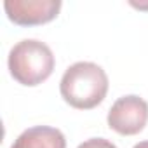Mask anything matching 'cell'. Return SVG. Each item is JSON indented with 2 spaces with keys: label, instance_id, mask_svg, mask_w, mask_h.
<instances>
[{
  "label": "cell",
  "instance_id": "obj_1",
  "mask_svg": "<svg viewBox=\"0 0 148 148\" xmlns=\"http://www.w3.org/2000/svg\"><path fill=\"white\" fill-rule=\"evenodd\" d=\"M59 91L70 106L77 110H91L106 98L108 77L99 64L79 61L63 73Z\"/></svg>",
  "mask_w": 148,
  "mask_h": 148
},
{
  "label": "cell",
  "instance_id": "obj_2",
  "mask_svg": "<svg viewBox=\"0 0 148 148\" xmlns=\"http://www.w3.org/2000/svg\"><path fill=\"white\" fill-rule=\"evenodd\" d=\"M7 64L14 80L33 87L52 75L56 61L47 44L35 38H25L11 49Z\"/></svg>",
  "mask_w": 148,
  "mask_h": 148
},
{
  "label": "cell",
  "instance_id": "obj_3",
  "mask_svg": "<svg viewBox=\"0 0 148 148\" xmlns=\"http://www.w3.org/2000/svg\"><path fill=\"white\" fill-rule=\"evenodd\" d=\"M148 122V103L136 96L119 98L108 112V125L122 136H134L145 129Z\"/></svg>",
  "mask_w": 148,
  "mask_h": 148
},
{
  "label": "cell",
  "instance_id": "obj_4",
  "mask_svg": "<svg viewBox=\"0 0 148 148\" xmlns=\"http://www.w3.org/2000/svg\"><path fill=\"white\" fill-rule=\"evenodd\" d=\"M7 18L19 26H35L52 21L61 9L59 0H7Z\"/></svg>",
  "mask_w": 148,
  "mask_h": 148
},
{
  "label": "cell",
  "instance_id": "obj_5",
  "mask_svg": "<svg viewBox=\"0 0 148 148\" xmlns=\"http://www.w3.org/2000/svg\"><path fill=\"white\" fill-rule=\"evenodd\" d=\"M11 148H66V139L56 127L35 125L23 131Z\"/></svg>",
  "mask_w": 148,
  "mask_h": 148
},
{
  "label": "cell",
  "instance_id": "obj_6",
  "mask_svg": "<svg viewBox=\"0 0 148 148\" xmlns=\"http://www.w3.org/2000/svg\"><path fill=\"white\" fill-rule=\"evenodd\" d=\"M79 148H117V146L105 138H91V139L80 143Z\"/></svg>",
  "mask_w": 148,
  "mask_h": 148
},
{
  "label": "cell",
  "instance_id": "obj_7",
  "mask_svg": "<svg viewBox=\"0 0 148 148\" xmlns=\"http://www.w3.org/2000/svg\"><path fill=\"white\" fill-rule=\"evenodd\" d=\"M134 148H148V139H146V141H141V143H138V145H134Z\"/></svg>",
  "mask_w": 148,
  "mask_h": 148
}]
</instances>
